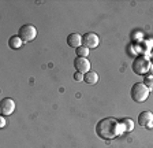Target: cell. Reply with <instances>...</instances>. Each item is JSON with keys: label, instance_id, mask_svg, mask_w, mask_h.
Returning <instances> with one entry per match:
<instances>
[{"label": "cell", "instance_id": "277c9868", "mask_svg": "<svg viewBox=\"0 0 153 148\" xmlns=\"http://www.w3.org/2000/svg\"><path fill=\"white\" fill-rule=\"evenodd\" d=\"M18 36L21 37L23 43H29V41H33L37 36V29H36L33 25H23L19 28V32Z\"/></svg>", "mask_w": 153, "mask_h": 148}, {"label": "cell", "instance_id": "4fadbf2b", "mask_svg": "<svg viewBox=\"0 0 153 148\" xmlns=\"http://www.w3.org/2000/svg\"><path fill=\"white\" fill-rule=\"evenodd\" d=\"M122 125L124 126V130H126V132H130L134 128V123L131 119H122Z\"/></svg>", "mask_w": 153, "mask_h": 148}, {"label": "cell", "instance_id": "52a82bcc", "mask_svg": "<svg viewBox=\"0 0 153 148\" xmlns=\"http://www.w3.org/2000/svg\"><path fill=\"white\" fill-rule=\"evenodd\" d=\"M74 67L76 69L78 73L86 74L88 71H90V62L86 58H79V56H76L75 61H74Z\"/></svg>", "mask_w": 153, "mask_h": 148}, {"label": "cell", "instance_id": "7a4b0ae2", "mask_svg": "<svg viewBox=\"0 0 153 148\" xmlns=\"http://www.w3.org/2000/svg\"><path fill=\"white\" fill-rule=\"evenodd\" d=\"M149 88L143 82H137L134 84L131 88V99L135 102V103H143L145 100L149 97Z\"/></svg>", "mask_w": 153, "mask_h": 148}, {"label": "cell", "instance_id": "9c48e42d", "mask_svg": "<svg viewBox=\"0 0 153 148\" xmlns=\"http://www.w3.org/2000/svg\"><path fill=\"white\" fill-rule=\"evenodd\" d=\"M67 45L71 48H79L82 47V36H79L78 33H71L67 36Z\"/></svg>", "mask_w": 153, "mask_h": 148}, {"label": "cell", "instance_id": "e0dca14e", "mask_svg": "<svg viewBox=\"0 0 153 148\" xmlns=\"http://www.w3.org/2000/svg\"><path fill=\"white\" fill-rule=\"evenodd\" d=\"M150 73H152V75H153V63H150Z\"/></svg>", "mask_w": 153, "mask_h": 148}, {"label": "cell", "instance_id": "8992f818", "mask_svg": "<svg viewBox=\"0 0 153 148\" xmlns=\"http://www.w3.org/2000/svg\"><path fill=\"white\" fill-rule=\"evenodd\" d=\"M14 110H15V102L11 97H4L0 102V114H1V117L11 115L14 113Z\"/></svg>", "mask_w": 153, "mask_h": 148}, {"label": "cell", "instance_id": "30bf717a", "mask_svg": "<svg viewBox=\"0 0 153 148\" xmlns=\"http://www.w3.org/2000/svg\"><path fill=\"white\" fill-rule=\"evenodd\" d=\"M83 81L89 85L97 84L99 82V74L96 73V71H88L86 74H83Z\"/></svg>", "mask_w": 153, "mask_h": 148}, {"label": "cell", "instance_id": "3957f363", "mask_svg": "<svg viewBox=\"0 0 153 148\" xmlns=\"http://www.w3.org/2000/svg\"><path fill=\"white\" fill-rule=\"evenodd\" d=\"M131 69L135 74L138 75H145L148 71L150 70V62L148 61L145 56H138L133 61V64H131Z\"/></svg>", "mask_w": 153, "mask_h": 148}, {"label": "cell", "instance_id": "8fae6325", "mask_svg": "<svg viewBox=\"0 0 153 148\" xmlns=\"http://www.w3.org/2000/svg\"><path fill=\"white\" fill-rule=\"evenodd\" d=\"M23 44V41L21 40V37L19 36H11L8 39V47L13 49H18L21 48V45Z\"/></svg>", "mask_w": 153, "mask_h": 148}, {"label": "cell", "instance_id": "5b68a950", "mask_svg": "<svg viewBox=\"0 0 153 148\" xmlns=\"http://www.w3.org/2000/svg\"><path fill=\"white\" fill-rule=\"evenodd\" d=\"M99 44H100V39L96 33L89 32V33H85V34L82 36V47H85V48L94 49L99 47Z\"/></svg>", "mask_w": 153, "mask_h": 148}, {"label": "cell", "instance_id": "9a60e30c", "mask_svg": "<svg viewBox=\"0 0 153 148\" xmlns=\"http://www.w3.org/2000/svg\"><path fill=\"white\" fill-rule=\"evenodd\" d=\"M74 80H75V81H82L83 80L82 73H78V71H76V73L74 74Z\"/></svg>", "mask_w": 153, "mask_h": 148}, {"label": "cell", "instance_id": "7c38bea8", "mask_svg": "<svg viewBox=\"0 0 153 148\" xmlns=\"http://www.w3.org/2000/svg\"><path fill=\"white\" fill-rule=\"evenodd\" d=\"M75 54H76V56H79V58H86V56L89 55V49L85 48V47H79V48L75 49Z\"/></svg>", "mask_w": 153, "mask_h": 148}, {"label": "cell", "instance_id": "2e32d148", "mask_svg": "<svg viewBox=\"0 0 153 148\" xmlns=\"http://www.w3.org/2000/svg\"><path fill=\"white\" fill-rule=\"evenodd\" d=\"M0 126H1V128L6 126V121H4V118H0Z\"/></svg>", "mask_w": 153, "mask_h": 148}, {"label": "cell", "instance_id": "6da1fadb", "mask_svg": "<svg viewBox=\"0 0 153 148\" xmlns=\"http://www.w3.org/2000/svg\"><path fill=\"white\" fill-rule=\"evenodd\" d=\"M120 130H122L120 123L115 118H111V117L102 118L101 121H99L97 125H96V133H97V136H100V137L104 138V140L115 138L120 133Z\"/></svg>", "mask_w": 153, "mask_h": 148}, {"label": "cell", "instance_id": "ba28073f", "mask_svg": "<svg viewBox=\"0 0 153 148\" xmlns=\"http://www.w3.org/2000/svg\"><path fill=\"white\" fill-rule=\"evenodd\" d=\"M138 123L142 128H152L153 125V114L150 111H142L138 115Z\"/></svg>", "mask_w": 153, "mask_h": 148}, {"label": "cell", "instance_id": "5bb4252c", "mask_svg": "<svg viewBox=\"0 0 153 148\" xmlns=\"http://www.w3.org/2000/svg\"><path fill=\"white\" fill-rule=\"evenodd\" d=\"M143 84L146 85L149 89H153V75H152V74L145 77V80H143Z\"/></svg>", "mask_w": 153, "mask_h": 148}]
</instances>
